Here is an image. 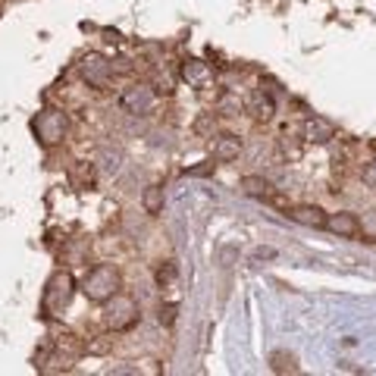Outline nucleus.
Listing matches in <instances>:
<instances>
[{
    "label": "nucleus",
    "instance_id": "f257e3e1",
    "mask_svg": "<svg viewBox=\"0 0 376 376\" xmlns=\"http://www.w3.org/2000/svg\"><path fill=\"white\" fill-rule=\"evenodd\" d=\"M72 295H75V279L66 273V270H57V273L48 279L44 292H41V317H44V320L60 317L63 310L69 308Z\"/></svg>",
    "mask_w": 376,
    "mask_h": 376
},
{
    "label": "nucleus",
    "instance_id": "f03ea898",
    "mask_svg": "<svg viewBox=\"0 0 376 376\" xmlns=\"http://www.w3.org/2000/svg\"><path fill=\"white\" fill-rule=\"evenodd\" d=\"M119 288H123V276H119L117 267H110V264H97V267H91L88 276L82 279L85 298L95 301V304H103V301L113 298Z\"/></svg>",
    "mask_w": 376,
    "mask_h": 376
},
{
    "label": "nucleus",
    "instance_id": "7ed1b4c3",
    "mask_svg": "<svg viewBox=\"0 0 376 376\" xmlns=\"http://www.w3.org/2000/svg\"><path fill=\"white\" fill-rule=\"evenodd\" d=\"M32 132H34V138H38L41 148H57L69 132V119H66L63 110L44 107V110H38V117L32 119Z\"/></svg>",
    "mask_w": 376,
    "mask_h": 376
},
{
    "label": "nucleus",
    "instance_id": "20e7f679",
    "mask_svg": "<svg viewBox=\"0 0 376 376\" xmlns=\"http://www.w3.org/2000/svg\"><path fill=\"white\" fill-rule=\"evenodd\" d=\"M103 320L113 333H126L141 320V310H138V301L126 292H117L113 298L103 301Z\"/></svg>",
    "mask_w": 376,
    "mask_h": 376
},
{
    "label": "nucleus",
    "instance_id": "39448f33",
    "mask_svg": "<svg viewBox=\"0 0 376 376\" xmlns=\"http://www.w3.org/2000/svg\"><path fill=\"white\" fill-rule=\"evenodd\" d=\"M119 103H123V110L132 113V117H148L150 110L157 107V91L150 88V85H132V88L123 91Z\"/></svg>",
    "mask_w": 376,
    "mask_h": 376
},
{
    "label": "nucleus",
    "instance_id": "423d86ee",
    "mask_svg": "<svg viewBox=\"0 0 376 376\" xmlns=\"http://www.w3.org/2000/svg\"><path fill=\"white\" fill-rule=\"evenodd\" d=\"M79 69H82V79L91 85V88L103 91V88L110 85V72H113V66H110V63L103 60L101 54H88Z\"/></svg>",
    "mask_w": 376,
    "mask_h": 376
},
{
    "label": "nucleus",
    "instance_id": "0eeeda50",
    "mask_svg": "<svg viewBox=\"0 0 376 376\" xmlns=\"http://www.w3.org/2000/svg\"><path fill=\"white\" fill-rule=\"evenodd\" d=\"M179 75H182L185 82H188V88H198V91H204V88H210V85H213V69H210V63L195 60V57L182 60V66H179Z\"/></svg>",
    "mask_w": 376,
    "mask_h": 376
},
{
    "label": "nucleus",
    "instance_id": "6e6552de",
    "mask_svg": "<svg viewBox=\"0 0 376 376\" xmlns=\"http://www.w3.org/2000/svg\"><path fill=\"white\" fill-rule=\"evenodd\" d=\"M323 229H329V232L339 235V239H357V235H361V223H357V217L348 210L326 213V226H323Z\"/></svg>",
    "mask_w": 376,
    "mask_h": 376
},
{
    "label": "nucleus",
    "instance_id": "1a4fd4ad",
    "mask_svg": "<svg viewBox=\"0 0 376 376\" xmlns=\"http://www.w3.org/2000/svg\"><path fill=\"white\" fill-rule=\"evenodd\" d=\"M301 135H304V141H310V144H329L335 138V126L323 117H308L304 126H301Z\"/></svg>",
    "mask_w": 376,
    "mask_h": 376
},
{
    "label": "nucleus",
    "instance_id": "9d476101",
    "mask_svg": "<svg viewBox=\"0 0 376 376\" xmlns=\"http://www.w3.org/2000/svg\"><path fill=\"white\" fill-rule=\"evenodd\" d=\"M286 217H292L295 223H301V226H310V229H323V226H326V213L317 204H298V207H292V210H286Z\"/></svg>",
    "mask_w": 376,
    "mask_h": 376
},
{
    "label": "nucleus",
    "instance_id": "9b49d317",
    "mask_svg": "<svg viewBox=\"0 0 376 376\" xmlns=\"http://www.w3.org/2000/svg\"><path fill=\"white\" fill-rule=\"evenodd\" d=\"M239 154H241L239 135H219L213 141V160H219V164H232V160H239Z\"/></svg>",
    "mask_w": 376,
    "mask_h": 376
},
{
    "label": "nucleus",
    "instance_id": "f8f14e48",
    "mask_svg": "<svg viewBox=\"0 0 376 376\" xmlns=\"http://www.w3.org/2000/svg\"><path fill=\"white\" fill-rule=\"evenodd\" d=\"M241 188H245L248 198H257V201H276L273 185H270L267 179H260V176H245V179H241Z\"/></svg>",
    "mask_w": 376,
    "mask_h": 376
},
{
    "label": "nucleus",
    "instance_id": "ddd939ff",
    "mask_svg": "<svg viewBox=\"0 0 376 376\" xmlns=\"http://www.w3.org/2000/svg\"><path fill=\"white\" fill-rule=\"evenodd\" d=\"M141 207H144V213H150V217L164 213V188H160V185H148L144 195H141Z\"/></svg>",
    "mask_w": 376,
    "mask_h": 376
},
{
    "label": "nucleus",
    "instance_id": "4468645a",
    "mask_svg": "<svg viewBox=\"0 0 376 376\" xmlns=\"http://www.w3.org/2000/svg\"><path fill=\"white\" fill-rule=\"evenodd\" d=\"M251 113L257 119H270V117H273V101H270L264 91H257V95L251 97Z\"/></svg>",
    "mask_w": 376,
    "mask_h": 376
},
{
    "label": "nucleus",
    "instance_id": "2eb2a0df",
    "mask_svg": "<svg viewBox=\"0 0 376 376\" xmlns=\"http://www.w3.org/2000/svg\"><path fill=\"white\" fill-rule=\"evenodd\" d=\"M72 179H75L79 188H91V185H95V170H91L88 164H79L75 166V172H72Z\"/></svg>",
    "mask_w": 376,
    "mask_h": 376
},
{
    "label": "nucleus",
    "instance_id": "dca6fc26",
    "mask_svg": "<svg viewBox=\"0 0 376 376\" xmlns=\"http://www.w3.org/2000/svg\"><path fill=\"white\" fill-rule=\"evenodd\" d=\"M110 348H113V339H110V335H97L95 342H85V351H88V355H107Z\"/></svg>",
    "mask_w": 376,
    "mask_h": 376
},
{
    "label": "nucleus",
    "instance_id": "f3484780",
    "mask_svg": "<svg viewBox=\"0 0 376 376\" xmlns=\"http://www.w3.org/2000/svg\"><path fill=\"white\" fill-rule=\"evenodd\" d=\"M176 276H179L176 264H172V260H166L164 267L157 270V282H160V288H164V286H172V282H176Z\"/></svg>",
    "mask_w": 376,
    "mask_h": 376
},
{
    "label": "nucleus",
    "instance_id": "a211bd4d",
    "mask_svg": "<svg viewBox=\"0 0 376 376\" xmlns=\"http://www.w3.org/2000/svg\"><path fill=\"white\" fill-rule=\"evenodd\" d=\"M273 370L276 373H298L295 357H286V355H273Z\"/></svg>",
    "mask_w": 376,
    "mask_h": 376
},
{
    "label": "nucleus",
    "instance_id": "6ab92c4d",
    "mask_svg": "<svg viewBox=\"0 0 376 376\" xmlns=\"http://www.w3.org/2000/svg\"><path fill=\"white\" fill-rule=\"evenodd\" d=\"M176 314H179L176 304H164V308H160V326H172V323H176Z\"/></svg>",
    "mask_w": 376,
    "mask_h": 376
},
{
    "label": "nucleus",
    "instance_id": "aec40b11",
    "mask_svg": "<svg viewBox=\"0 0 376 376\" xmlns=\"http://www.w3.org/2000/svg\"><path fill=\"white\" fill-rule=\"evenodd\" d=\"M361 179H364V185H370V188H376V160H373V164H367V166H364Z\"/></svg>",
    "mask_w": 376,
    "mask_h": 376
},
{
    "label": "nucleus",
    "instance_id": "412c9836",
    "mask_svg": "<svg viewBox=\"0 0 376 376\" xmlns=\"http://www.w3.org/2000/svg\"><path fill=\"white\" fill-rule=\"evenodd\" d=\"M210 170H213V164H201V166H195V170H188V176H207Z\"/></svg>",
    "mask_w": 376,
    "mask_h": 376
}]
</instances>
